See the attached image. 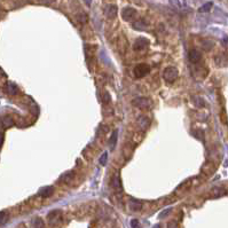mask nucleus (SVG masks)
Returning <instances> with one entry per match:
<instances>
[{"label":"nucleus","mask_w":228,"mask_h":228,"mask_svg":"<svg viewBox=\"0 0 228 228\" xmlns=\"http://www.w3.org/2000/svg\"><path fill=\"white\" fill-rule=\"evenodd\" d=\"M132 104L135 108L140 109V110H149L152 107V102L150 99L140 96V97H135L132 100Z\"/></svg>","instance_id":"obj_1"},{"label":"nucleus","mask_w":228,"mask_h":228,"mask_svg":"<svg viewBox=\"0 0 228 228\" xmlns=\"http://www.w3.org/2000/svg\"><path fill=\"white\" fill-rule=\"evenodd\" d=\"M178 76H179V71H178V69L176 67H168L163 71V78L168 84L174 83L178 79Z\"/></svg>","instance_id":"obj_2"},{"label":"nucleus","mask_w":228,"mask_h":228,"mask_svg":"<svg viewBox=\"0 0 228 228\" xmlns=\"http://www.w3.org/2000/svg\"><path fill=\"white\" fill-rule=\"evenodd\" d=\"M149 72H150V67L146 63L138 64V65H135V68L133 69V73L136 78H143L148 75Z\"/></svg>","instance_id":"obj_3"},{"label":"nucleus","mask_w":228,"mask_h":228,"mask_svg":"<svg viewBox=\"0 0 228 228\" xmlns=\"http://www.w3.org/2000/svg\"><path fill=\"white\" fill-rule=\"evenodd\" d=\"M149 46V40L144 37H139L133 44V49L134 51H143Z\"/></svg>","instance_id":"obj_4"},{"label":"nucleus","mask_w":228,"mask_h":228,"mask_svg":"<svg viewBox=\"0 0 228 228\" xmlns=\"http://www.w3.org/2000/svg\"><path fill=\"white\" fill-rule=\"evenodd\" d=\"M118 14V8H117L116 5H107L106 8H104V15L107 19L109 20H114L115 17L117 16Z\"/></svg>","instance_id":"obj_5"},{"label":"nucleus","mask_w":228,"mask_h":228,"mask_svg":"<svg viewBox=\"0 0 228 228\" xmlns=\"http://www.w3.org/2000/svg\"><path fill=\"white\" fill-rule=\"evenodd\" d=\"M122 17L124 21H133L136 17V10L132 7H125L122 10Z\"/></svg>","instance_id":"obj_6"},{"label":"nucleus","mask_w":228,"mask_h":228,"mask_svg":"<svg viewBox=\"0 0 228 228\" xmlns=\"http://www.w3.org/2000/svg\"><path fill=\"white\" fill-rule=\"evenodd\" d=\"M188 59L192 63L196 64L202 60V54H201V52L200 51H197V49H190L188 53Z\"/></svg>","instance_id":"obj_7"},{"label":"nucleus","mask_w":228,"mask_h":228,"mask_svg":"<svg viewBox=\"0 0 228 228\" xmlns=\"http://www.w3.org/2000/svg\"><path fill=\"white\" fill-rule=\"evenodd\" d=\"M54 190H55V189H54L53 186H46V187H43V188L40 189L38 194H39V196L46 198V197L52 196L53 194H54Z\"/></svg>","instance_id":"obj_8"},{"label":"nucleus","mask_w":228,"mask_h":228,"mask_svg":"<svg viewBox=\"0 0 228 228\" xmlns=\"http://www.w3.org/2000/svg\"><path fill=\"white\" fill-rule=\"evenodd\" d=\"M111 187L116 192H122V181H120V178H119V174L116 173L115 176H112L111 179Z\"/></svg>","instance_id":"obj_9"},{"label":"nucleus","mask_w":228,"mask_h":228,"mask_svg":"<svg viewBox=\"0 0 228 228\" xmlns=\"http://www.w3.org/2000/svg\"><path fill=\"white\" fill-rule=\"evenodd\" d=\"M5 91H6L8 94H10V95H16L17 93L20 92L17 85L14 84V83H7L6 86H5Z\"/></svg>","instance_id":"obj_10"},{"label":"nucleus","mask_w":228,"mask_h":228,"mask_svg":"<svg viewBox=\"0 0 228 228\" xmlns=\"http://www.w3.org/2000/svg\"><path fill=\"white\" fill-rule=\"evenodd\" d=\"M128 208L132 212H139L141 209H142V204H141L139 201L136 200H131L128 203Z\"/></svg>","instance_id":"obj_11"},{"label":"nucleus","mask_w":228,"mask_h":228,"mask_svg":"<svg viewBox=\"0 0 228 228\" xmlns=\"http://www.w3.org/2000/svg\"><path fill=\"white\" fill-rule=\"evenodd\" d=\"M61 211L60 210H53L47 214V220L49 221V224H54L59 218H60Z\"/></svg>","instance_id":"obj_12"},{"label":"nucleus","mask_w":228,"mask_h":228,"mask_svg":"<svg viewBox=\"0 0 228 228\" xmlns=\"http://www.w3.org/2000/svg\"><path fill=\"white\" fill-rule=\"evenodd\" d=\"M0 123H1V126L4 128H8V127H12L13 125H14V119L10 116H5L1 118Z\"/></svg>","instance_id":"obj_13"},{"label":"nucleus","mask_w":228,"mask_h":228,"mask_svg":"<svg viewBox=\"0 0 228 228\" xmlns=\"http://www.w3.org/2000/svg\"><path fill=\"white\" fill-rule=\"evenodd\" d=\"M132 27L135 30H140V31H142V30H146L147 29V27H148V24H147V22L144 20H136L135 22H133Z\"/></svg>","instance_id":"obj_14"},{"label":"nucleus","mask_w":228,"mask_h":228,"mask_svg":"<svg viewBox=\"0 0 228 228\" xmlns=\"http://www.w3.org/2000/svg\"><path fill=\"white\" fill-rule=\"evenodd\" d=\"M149 123H150V119H149L147 116H141L139 117V122H138V124H139V127L141 130H147L149 126Z\"/></svg>","instance_id":"obj_15"},{"label":"nucleus","mask_w":228,"mask_h":228,"mask_svg":"<svg viewBox=\"0 0 228 228\" xmlns=\"http://www.w3.org/2000/svg\"><path fill=\"white\" fill-rule=\"evenodd\" d=\"M193 103L197 108H204L205 107V100L201 96H194L193 97Z\"/></svg>","instance_id":"obj_16"},{"label":"nucleus","mask_w":228,"mask_h":228,"mask_svg":"<svg viewBox=\"0 0 228 228\" xmlns=\"http://www.w3.org/2000/svg\"><path fill=\"white\" fill-rule=\"evenodd\" d=\"M117 139H118V131L115 130V131L111 133V138H110V140H109V147L111 148V150L116 147Z\"/></svg>","instance_id":"obj_17"},{"label":"nucleus","mask_w":228,"mask_h":228,"mask_svg":"<svg viewBox=\"0 0 228 228\" xmlns=\"http://www.w3.org/2000/svg\"><path fill=\"white\" fill-rule=\"evenodd\" d=\"M213 7V4L210 1V2H206V4H204L203 6H201L200 8H198V12L200 13H208L211 10V8Z\"/></svg>","instance_id":"obj_18"},{"label":"nucleus","mask_w":228,"mask_h":228,"mask_svg":"<svg viewBox=\"0 0 228 228\" xmlns=\"http://www.w3.org/2000/svg\"><path fill=\"white\" fill-rule=\"evenodd\" d=\"M76 19H77V21H78L79 23H81V24L87 23V21H88V17H87V15H86L85 13H83V12H81V13H79V14H77Z\"/></svg>","instance_id":"obj_19"},{"label":"nucleus","mask_w":228,"mask_h":228,"mask_svg":"<svg viewBox=\"0 0 228 228\" xmlns=\"http://www.w3.org/2000/svg\"><path fill=\"white\" fill-rule=\"evenodd\" d=\"M72 178H73V172H67V173H64L63 176H61V179L60 180L62 181V182H69V181L71 180Z\"/></svg>","instance_id":"obj_20"},{"label":"nucleus","mask_w":228,"mask_h":228,"mask_svg":"<svg viewBox=\"0 0 228 228\" xmlns=\"http://www.w3.org/2000/svg\"><path fill=\"white\" fill-rule=\"evenodd\" d=\"M33 228H45V222L41 218H36L33 220Z\"/></svg>","instance_id":"obj_21"},{"label":"nucleus","mask_w":228,"mask_h":228,"mask_svg":"<svg viewBox=\"0 0 228 228\" xmlns=\"http://www.w3.org/2000/svg\"><path fill=\"white\" fill-rule=\"evenodd\" d=\"M202 46H203V48H204L205 51H210L211 49V47L213 46V43L211 41V40H203V43H202Z\"/></svg>","instance_id":"obj_22"},{"label":"nucleus","mask_w":228,"mask_h":228,"mask_svg":"<svg viewBox=\"0 0 228 228\" xmlns=\"http://www.w3.org/2000/svg\"><path fill=\"white\" fill-rule=\"evenodd\" d=\"M107 160H108V152L104 151L103 154H102V156L100 157V164L104 166V165L107 164Z\"/></svg>","instance_id":"obj_23"},{"label":"nucleus","mask_w":228,"mask_h":228,"mask_svg":"<svg viewBox=\"0 0 228 228\" xmlns=\"http://www.w3.org/2000/svg\"><path fill=\"white\" fill-rule=\"evenodd\" d=\"M102 102H103L104 104L111 102V96H110V94H109L108 92H106L103 94V96H102Z\"/></svg>","instance_id":"obj_24"},{"label":"nucleus","mask_w":228,"mask_h":228,"mask_svg":"<svg viewBox=\"0 0 228 228\" xmlns=\"http://www.w3.org/2000/svg\"><path fill=\"white\" fill-rule=\"evenodd\" d=\"M6 220H7V216H6V213H5L4 211H0V225L4 224Z\"/></svg>","instance_id":"obj_25"},{"label":"nucleus","mask_w":228,"mask_h":228,"mask_svg":"<svg viewBox=\"0 0 228 228\" xmlns=\"http://www.w3.org/2000/svg\"><path fill=\"white\" fill-rule=\"evenodd\" d=\"M131 227H132V228H140L139 220H136V219H133V220H131Z\"/></svg>","instance_id":"obj_26"},{"label":"nucleus","mask_w":228,"mask_h":228,"mask_svg":"<svg viewBox=\"0 0 228 228\" xmlns=\"http://www.w3.org/2000/svg\"><path fill=\"white\" fill-rule=\"evenodd\" d=\"M36 2H38V4H52L54 0H35Z\"/></svg>","instance_id":"obj_27"},{"label":"nucleus","mask_w":228,"mask_h":228,"mask_svg":"<svg viewBox=\"0 0 228 228\" xmlns=\"http://www.w3.org/2000/svg\"><path fill=\"white\" fill-rule=\"evenodd\" d=\"M168 228H178V225L176 224V221H171V222H168Z\"/></svg>","instance_id":"obj_28"},{"label":"nucleus","mask_w":228,"mask_h":228,"mask_svg":"<svg viewBox=\"0 0 228 228\" xmlns=\"http://www.w3.org/2000/svg\"><path fill=\"white\" fill-rule=\"evenodd\" d=\"M6 76H7V75H6V72H5L2 69L0 68V77H6Z\"/></svg>","instance_id":"obj_29"},{"label":"nucleus","mask_w":228,"mask_h":228,"mask_svg":"<svg viewBox=\"0 0 228 228\" xmlns=\"http://www.w3.org/2000/svg\"><path fill=\"white\" fill-rule=\"evenodd\" d=\"M2 142H4V134H2V133H0V147H1Z\"/></svg>","instance_id":"obj_30"},{"label":"nucleus","mask_w":228,"mask_h":228,"mask_svg":"<svg viewBox=\"0 0 228 228\" xmlns=\"http://www.w3.org/2000/svg\"><path fill=\"white\" fill-rule=\"evenodd\" d=\"M154 228H160V226H156V227H154Z\"/></svg>","instance_id":"obj_31"}]
</instances>
